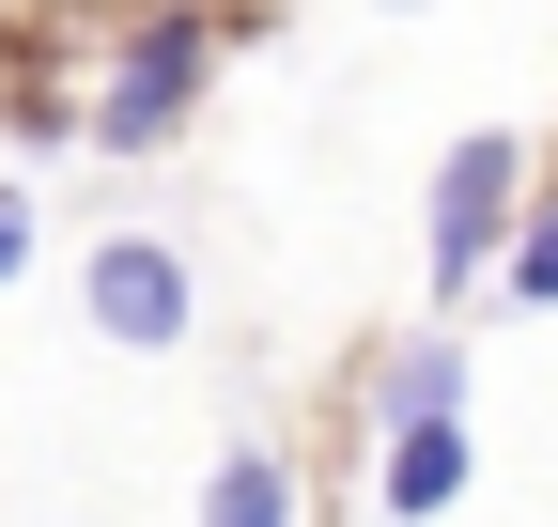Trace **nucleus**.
Here are the masks:
<instances>
[{"label": "nucleus", "mask_w": 558, "mask_h": 527, "mask_svg": "<svg viewBox=\"0 0 558 527\" xmlns=\"http://www.w3.org/2000/svg\"><path fill=\"white\" fill-rule=\"evenodd\" d=\"M512 186H527V140H497V124L435 156V295H465V280H481V248L512 233Z\"/></svg>", "instance_id": "f257e3e1"}, {"label": "nucleus", "mask_w": 558, "mask_h": 527, "mask_svg": "<svg viewBox=\"0 0 558 527\" xmlns=\"http://www.w3.org/2000/svg\"><path fill=\"white\" fill-rule=\"evenodd\" d=\"M186 94H202V32H186V16H156V32H140V47L109 62V109H94V140H109V156H156L171 124H186Z\"/></svg>", "instance_id": "f03ea898"}, {"label": "nucleus", "mask_w": 558, "mask_h": 527, "mask_svg": "<svg viewBox=\"0 0 558 527\" xmlns=\"http://www.w3.org/2000/svg\"><path fill=\"white\" fill-rule=\"evenodd\" d=\"M94 326H109V342H140V357L186 342V264H171L156 233H109V248H94Z\"/></svg>", "instance_id": "7ed1b4c3"}, {"label": "nucleus", "mask_w": 558, "mask_h": 527, "mask_svg": "<svg viewBox=\"0 0 558 527\" xmlns=\"http://www.w3.org/2000/svg\"><path fill=\"white\" fill-rule=\"evenodd\" d=\"M465 466H481V450H465V404H403L373 481H388V512H450V497H465Z\"/></svg>", "instance_id": "20e7f679"}, {"label": "nucleus", "mask_w": 558, "mask_h": 527, "mask_svg": "<svg viewBox=\"0 0 558 527\" xmlns=\"http://www.w3.org/2000/svg\"><path fill=\"white\" fill-rule=\"evenodd\" d=\"M202 527H295V481H279V450H218V481H202Z\"/></svg>", "instance_id": "39448f33"}, {"label": "nucleus", "mask_w": 558, "mask_h": 527, "mask_svg": "<svg viewBox=\"0 0 558 527\" xmlns=\"http://www.w3.org/2000/svg\"><path fill=\"white\" fill-rule=\"evenodd\" d=\"M403 404H465V342H418V357L388 372V419H403Z\"/></svg>", "instance_id": "423d86ee"}, {"label": "nucleus", "mask_w": 558, "mask_h": 527, "mask_svg": "<svg viewBox=\"0 0 558 527\" xmlns=\"http://www.w3.org/2000/svg\"><path fill=\"white\" fill-rule=\"evenodd\" d=\"M512 310H558V218H543V233L512 248Z\"/></svg>", "instance_id": "0eeeda50"}, {"label": "nucleus", "mask_w": 558, "mask_h": 527, "mask_svg": "<svg viewBox=\"0 0 558 527\" xmlns=\"http://www.w3.org/2000/svg\"><path fill=\"white\" fill-rule=\"evenodd\" d=\"M16 264H32V203L0 186V280H16Z\"/></svg>", "instance_id": "6e6552de"}]
</instances>
